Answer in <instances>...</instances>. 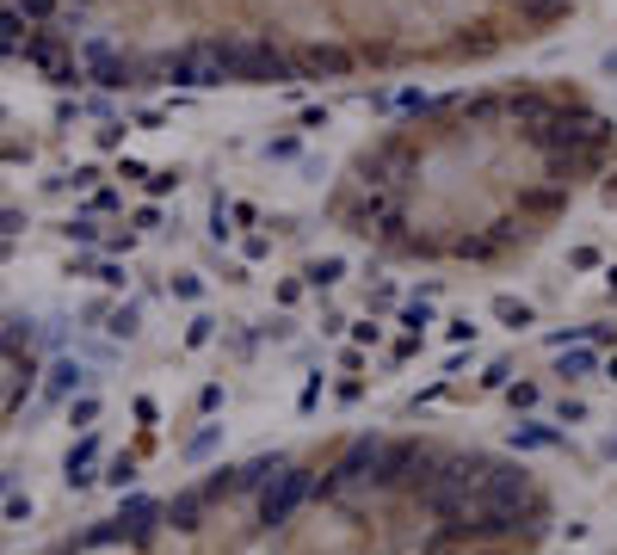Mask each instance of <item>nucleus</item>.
<instances>
[{
  "mask_svg": "<svg viewBox=\"0 0 617 555\" xmlns=\"http://www.w3.org/2000/svg\"><path fill=\"white\" fill-rule=\"evenodd\" d=\"M599 155L605 124L574 93L451 99L358 155L340 216L389 253L494 259L568 210Z\"/></svg>",
  "mask_w": 617,
  "mask_h": 555,
  "instance_id": "f257e3e1",
  "label": "nucleus"
},
{
  "mask_svg": "<svg viewBox=\"0 0 617 555\" xmlns=\"http://www.w3.org/2000/svg\"><path fill=\"white\" fill-rule=\"evenodd\" d=\"M31 13L62 0H25ZM105 7V0H81ZM75 37L105 74H352L494 56L537 37L568 0H118Z\"/></svg>",
  "mask_w": 617,
  "mask_h": 555,
  "instance_id": "f03ea898",
  "label": "nucleus"
}]
</instances>
